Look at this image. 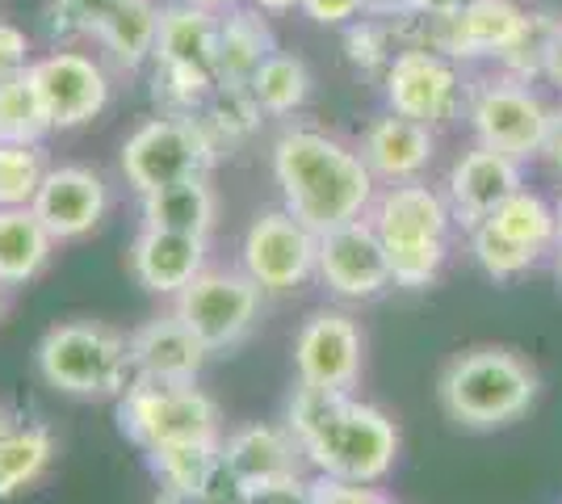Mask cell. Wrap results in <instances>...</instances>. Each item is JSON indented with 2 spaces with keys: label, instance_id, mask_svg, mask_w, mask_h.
Here are the masks:
<instances>
[{
  "label": "cell",
  "instance_id": "6",
  "mask_svg": "<svg viewBox=\"0 0 562 504\" xmlns=\"http://www.w3.org/2000/svg\"><path fill=\"white\" fill-rule=\"evenodd\" d=\"M214 139L198 119H181V114H160L147 119L139 131L126 135L122 144V177L143 193H156L165 186L202 177L211 165Z\"/></svg>",
  "mask_w": 562,
  "mask_h": 504
},
{
  "label": "cell",
  "instance_id": "1",
  "mask_svg": "<svg viewBox=\"0 0 562 504\" xmlns=\"http://www.w3.org/2000/svg\"><path fill=\"white\" fill-rule=\"evenodd\" d=\"M273 181L285 211L306 223L315 236L345 227L352 219H366L378 198V181L361 160V152L311 126H290L278 135Z\"/></svg>",
  "mask_w": 562,
  "mask_h": 504
},
{
  "label": "cell",
  "instance_id": "24",
  "mask_svg": "<svg viewBox=\"0 0 562 504\" xmlns=\"http://www.w3.org/2000/svg\"><path fill=\"white\" fill-rule=\"evenodd\" d=\"M278 51L273 30L260 18V9H235L218 18V80L232 85H248L252 72Z\"/></svg>",
  "mask_w": 562,
  "mask_h": 504
},
{
  "label": "cell",
  "instance_id": "41",
  "mask_svg": "<svg viewBox=\"0 0 562 504\" xmlns=\"http://www.w3.org/2000/svg\"><path fill=\"white\" fill-rule=\"evenodd\" d=\"M541 72L550 76V85L562 89V25H554V34H550V43H546V64H541Z\"/></svg>",
  "mask_w": 562,
  "mask_h": 504
},
{
  "label": "cell",
  "instance_id": "30",
  "mask_svg": "<svg viewBox=\"0 0 562 504\" xmlns=\"http://www.w3.org/2000/svg\"><path fill=\"white\" fill-rule=\"evenodd\" d=\"M50 131L43 97L34 89L30 72L0 80V139L4 144H43Z\"/></svg>",
  "mask_w": 562,
  "mask_h": 504
},
{
  "label": "cell",
  "instance_id": "36",
  "mask_svg": "<svg viewBox=\"0 0 562 504\" xmlns=\"http://www.w3.org/2000/svg\"><path fill=\"white\" fill-rule=\"evenodd\" d=\"M311 504H391L374 483H349V480H331L319 475L311 483Z\"/></svg>",
  "mask_w": 562,
  "mask_h": 504
},
{
  "label": "cell",
  "instance_id": "35",
  "mask_svg": "<svg viewBox=\"0 0 562 504\" xmlns=\"http://www.w3.org/2000/svg\"><path fill=\"white\" fill-rule=\"evenodd\" d=\"M449 257V240L428 244H386V261H391V282L403 290H424L437 282L441 265Z\"/></svg>",
  "mask_w": 562,
  "mask_h": 504
},
{
  "label": "cell",
  "instance_id": "17",
  "mask_svg": "<svg viewBox=\"0 0 562 504\" xmlns=\"http://www.w3.org/2000/svg\"><path fill=\"white\" fill-rule=\"evenodd\" d=\"M449 219H453L449 198L424 181L386 186L370 206V223L378 227L382 244L449 240Z\"/></svg>",
  "mask_w": 562,
  "mask_h": 504
},
{
  "label": "cell",
  "instance_id": "5",
  "mask_svg": "<svg viewBox=\"0 0 562 504\" xmlns=\"http://www.w3.org/2000/svg\"><path fill=\"white\" fill-rule=\"evenodd\" d=\"M117 425L147 455L186 441H218V408L193 383L135 379L117 400Z\"/></svg>",
  "mask_w": 562,
  "mask_h": 504
},
{
  "label": "cell",
  "instance_id": "3",
  "mask_svg": "<svg viewBox=\"0 0 562 504\" xmlns=\"http://www.w3.org/2000/svg\"><path fill=\"white\" fill-rule=\"evenodd\" d=\"M538 379L508 349H470L441 374V408L467 429H499L529 412Z\"/></svg>",
  "mask_w": 562,
  "mask_h": 504
},
{
  "label": "cell",
  "instance_id": "31",
  "mask_svg": "<svg viewBox=\"0 0 562 504\" xmlns=\"http://www.w3.org/2000/svg\"><path fill=\"white\" fill-rule=\"evenodd\" d=\"M47 172L50 165L43 144H4L0 139V211L34 206Z\"/></svg>",
  "mask_w": 562,
  "mask_h": 504
},
{
  "label": "cell",
  "instance_id": "29",
  "mask_svg": "<svg viewBox=\"0 0 562 504\" xmlns=\"http://www.w3.org/2000/svg\"><path fill=\"white\" fill-rule=\"evenodd\" d=\"M483 223H492L495 232H504L508 240H516L520 248H533V253H546L554 236H559V215H554V206L541 198V193H529V190H516L492 219H483Z\"/></svg>",
  "mask_w": 562,
  "mask_h": 504
},
{
  "label": "cell",
  "instance_id": "33",
  "mask_svg": "<svg viewBox=\"0 0 562 504\" xmlns=\"http://www.w3.org/2000/svg\"><path fill=\"white\" fill-rule=\"evenodd\" d=\"M198 122L206 126V135L218 131V135H227V139H244V135H252L260 122V105L252 89L248 85H232V80H218L206 97V105H202V114Z\"/></svg>",
  "mask_w": 562,
  "mask_h": 504
},
{
  "label": "cell",
  "instance_id": "9",
  "mask_svg": "<svg viewBox=\"0 0 562 504\" xmlns=\"http://www.w3.org/2000/svg\"><path fill=\"white\" fill-rule=\"evenodd\" d=\"M386 105L391 114L424 126H446L467 105V85L449 55L432 47H403L386 68Z\"/></svg>",
  "mask_w": 562,
  "mask_h": 504
},
{
  "label": "cell",
  "instance_id": "45",
  "mask_svg": "<svg viewBox=\"0 0 562 504\" xmlns=\"http://www.w3.org/2000/svg\"><path fill=\"white\" fill-rule=\"evenodd\" d=\"M554 215H559V236H554V244H559V278H562V202L554 206Z\"/></svg>",
  "mask_w": 562,
  "mask_h": 504
},
{
  "label": "cell",
  "instance_id": "25",
  "mask_svg": "<svg viewBox=\"0 0 562 504\" xmlns=\"http://www.w3.org/2000/svg\"><path fill=\"white\" fill-rule=\"evenodd\" d=\"M50 236L34 206L0 211V287H25L30 278L43 273L50 257Z\"/></svg>",
  "mask_w": 562,
  "mask_h": 504
},
{
  "label": "cell",
  "instance_id": "21",
  "mask_svg": "<svg viewBox=\"0 0 562 504\" xmlns=\"http://www.w3.org/2000/svg\"><path fill=\"white\" fill-rule=\"evenodd\" d=\"M437 135L432 126L403 114H382L370 122L366 139H361V160L374 172V181L403 186V181H420V172L432 165Z\"/></svg>",
  "mask_w": 562,
  "mask_h": 504
},
{
  "label": "cell",
  "instance_id": "47",
  "mask_svg": "<svg viewBox=\"0 0 562 504\" xmlns=\"http://www.w3.org/2000/svg\"><path fill=\"white\" fill-rule=\"evenodd\" d=\"M198 4H206V9H211V4H239V0H198Z\"/></svg>",
  "mask_w": 562,
  "mask_h": 504
},
{
  "label": "cell",
  "instance_id": "20",
  "mask_svg": "<svg viewBox=\"0 0 562 504\" xmlns=\"http://www.w3.org/2000/svg\"><path fill=\"white\" fill-rule=\"evenodd\" d=\"M126 349H131L135 379H147V383H193L211 354L177 315L147 320L139 333L126 340Z\"/></svg>",
  "mask_w": 562,
  "mask_h": 504
},
{
  "label": "cell",
  "instance_id": "48",
  "mask_svg": "<svg viewBox=\"0 0 562 504\" xmlns=\"http://www.w3.org/2000/svg\"><path fill=\"white\" fill-rule=\"evenodd\" d=\"M0 315H4V287H0Z\"/></svg>",
  "mask_w": 562,
  "mask_h": 504
},
{
  "label": "cell",
  "instance_id": "37",
  "mask_svg": "<svg viewBox=\"0 0 562 504\" xmlns=\"http://www.w3.org/2000/svg\"><path fill=\"white\" fill-rule=\"evenodd\" d=\"M30 38L13 22H0V80L30 72Z\"/></svg>",
  "mask_w": 562,
  "mask_h": 504
},
{
  "label": "cell",
  "instance_id": "40",
  "mask_svg": "<svg viewBox=\"0 0 562 504\" xmlns=\"http://www.w3.org/2000/svg\"><path fill=\"white\" fill-rule=\"evenodd\" d=\"M467 4H474V0H407V9H412L416 18H424V22H446V18H458Z\"/></svg>",
  "mask_w": 562,
  "mask_h": 504
},
{
  "label": "cell",
  "instance_id": "11",
  "mask_svg": "<svg viewBox=\"0 0 562 504\" xmlns=\"http://www.w3.org/2000/svg\"><path fill=\"white\" fill-rule=\"evenodd\" d=\"M244 273L269 294L303 287L315 273V257H319V236L299 223L285 206L281 211H265L252 219V227L244 232Z\"/></svg>",
  "mask_w": 562,
  "mask_h": 504
},
{
  "label": "cell",
  "instance_id": "34",
  "mask_svg": "<svg viewBox=\"0 0 562 504\" xmlns=\"http://www.w3.org/2000/svg\"><path fill=\"white\" fill-rule=\"evenodd\" d=\"M470 248H474V261L483 265L492 278H499V282H508V278H516V273L533 269L541 257V253H533V248H520L516 240H508L504 232H495L492 223L470 227Z\"/></svg>",
  "mask_w": 562,
  "mask_h": 504
},
{
  "label": "cell",
  "instance_id": "23",
  "mask_svg": "<svg viewBox=\"0 0 562 504\" xmlns=\"http://www.w3.org/2000/svg\"><path fill=\"white\" fill-rule=\"evenodd\" d=\"M131 269L151 294H181V290L206 269V240L202 236H177L160 227H143L131 244Z\"/></svg>",
  "mask_w": 562,
  "mask_h": 504
},
{
  "label": "cell",
  "instance_id": "10",
  "mask_svg": "<svg viewBox=\"0 0 562 504\" xmlns=\"http://www.w3.org/2000/svg\"><path fill=\"white\" fill-rule=\"evenodd\" d=\"M470 126L479 144L504 152L513 160L538 156L550 131V110L538 93H529L520 80H487L467 97Z\"/></svg>",
  "mask_w": 562,
  "mask_h": 504
},
{
  "label": "cell",
  "instance_id": "43",
  "mask_svg": "<svg viewBox=\"0 0 562 504\" xmlns=\"http://www.w3.org/2000/svg\"><path fill=\"white\" fill-rule=\"evenodd\" d=\"M151 504H211L202 492H181V488H160V496Z\"/></svg>",
  "mask_w": 562,
  "mask_h": 504
},
{
  "label": "cell",
  "instance_id": "8",
  "mask_svg": "<svg viewBox=\"0 0 562 504\" xmlns=\"http://www.w3.org/2000/svg\"><path fill=\"white\" fill-rule=\"evenodd\" d=\"M260 312V287L248 273L235 269H202L181 294L172 315L198 336L206 349H232L239 345L248 328L257 324Z\"/></svg>",
  "mask_w": 562,
  "mask_h": 504
},
{
  "label": "cell",
  "instance_id": "18",
  "mask_svg": "<svg viewBox=\"0 0 562 504\" xmlns=\"http://www.w3.org/2000/svg\"><path fill=\"white\" fill-rule=\"evenodd\" d=\"M520 190V165L504 152L492 147H470L467 156H458V165L449 168V206L453 215H462L470 227H479L483 219H492L513 193Z\"/></svg>",
  "mask_w": 562,
  "mask_h": 504
},
{
  "label": "cell",
  "instance_id": "46",
  "mask_svg": "<svg viewBox=\"0 0 562 504\" xmlns=\"http://www.w3.org/2000/svg\"><path fill=\"white\" fill-rule=\"evenodd\" d=\"M9 425H13V421H9V412L0 408V437H4V433H9Z\"/></svg>",
  "mask_w": 562,
  "mask_h": 504
},
{
  "label": "cell",
  "instance_id": "15",
  "mask_svg": "<svg viewBox=\"0 0 562 504\" xmlns=\"http://www.w3.org/2000/svg\"><path fill=\"white\" fill-rule=\"evenodd\" d=\"M294 370L303 387L352 391L361 379V328L345 312H315L294 336Z\"/></svg>",
  "mask_w": 562,
  "mask_h": 504
},
{
  "label": "cell",
  "instance_id": "19",
  "mask_svg": "<svg viewBox=\"0 0 562 504\" xmlns=\"http://www.w3.org/2000/svg\"><path fill=\"white\" fill-rule=\"evenodd\" d=\"M156 68L168 72H193L214 76L218 80V18L206 4L186 0V4H168L156 25V51H151Z\"/></svg>",
  "mask_w": 562,
  "mask_h": 504
},
{
  "label": "cell",
  "instance_id": "4",
  "mask_svg": "<svg viewBox=\"0 0 562 504\" xmlns=\"http://www.w3.org/2000/svg\"><path fill=\"white\" fill-rule=\"evenodd\" d=\"M38 374L64 395H114L135 383L126 340L105 324H59L38 340Z\"/></svg>",
  "mask_w": 562,
  "mask_h": 504
},
{
  "label": "cell",
  "instance_id": "39",
  "mask_svg": "<svg viewBox=\"0 0 562 504\" xmlns=\"http://www.w3.org/2000/svg\"><path fill=\"white\" fill-rule=\"evenodd\" d=\"M248 504H311V483L303 475L281 483H265V488L248 492Z\"/></svg>",
  "mask_w": 562,
  "mask_h": 504
},
{
  "label": "cell",
  "instance_id": "42",
  "mask_svg": "<svg viewBox=\"0 0 562 504\" xmlns=\"http://www.w3.org/2000/svg\"><path fill=\"white\" fill-rule=\"evenodd\" d=\"M554 168H562V110H550V131H546V147H541Z\"/></svg>",
  "mask_w": 562,
  "mask_h": 504
},
{
  "label": "cell",
  "instance_id": "38",
  "mask_svg": "<svg viewBox=\"0 0 562 504\" xmlns=\"http://www.w3.org/2000/svg\"><path fill=\"white\" fill-rule=\"evenodd\" d=\"M366 4H370V0H299V9H303L311 22H319V25L357 22V18L366 13Z\"/></svg>",
  "mask_w": 562,
  "mask_h": 504
},
{
  "label": "cell",
  "instance_id": "27",
  "mask_svg": "<svg viewBox=\"0 0 562 504\" xmlns=\"http://www.w3.org/2000/svg\"><path fill=\"white\" fill-rule=\"evenodd\" d=\"M55 455V433L43 421H13L9 433L0 437V501H13L30 483L50 467Z\"/></svg>",
  "mask_w": 562,
  "mask_h": 504
},
{
  "label": "cell",
  "instance_id": "32",
  "mask_svg": "<svg viewBox=\"0 0 562 504\" xmlns=\"http://www.w3.org/2000/svg\"><path fill=\"white\" fill-rule=\"evenodd\" d=\"M151 471L160 488H181V492H202L211 471L218 467V441H186V446H165L151 450Z\"/></svg>",
  "mask_w": 562,
  "mask_h": 504
},
{
  "label": "cell",
  "instance_id": "22",
  "mask_svg": "<svg viewBox=\"0 0 562 504\" xmlns=\"http://www.w3.org/2000/svg\"><path fill=\"white\" fill-rule=\"evenodd\" d=\"M218 455H223V467L248 492L265 488V483L294 480L303 467V450H299L294 433L278 429V425H244L227 437V446H218Z\"/></svg>",
  "mask_w": 562,
  "mask_h": 504
},
{
  "label": "cell",
  "instance_id": "26",
  "mask_svg": "<svg viewBox=\"0 0 562 504\" xmlns=\"http://www.w3.org/2000/svg\"><path fill=\"white\" fill-rule=\"evenodd\" d=\"M143 227L206 240V232L214 227V190L206 186V177H189L156 193H143Z\"/></svg>",
  "mask_w": 562,
  "mask_h": 504
},
{
  "label": "cell",
  "instance_id": "2",
  "mask_svg": "<svg viewBox=\"0 0 562 504\" xmlns=\"http://www.w3.org/2000/svg\"><path fill=\"white\" fill-rule=\"evenodd\" d=\"M290 433L303 458L331 480L378 483L398 458V429L386 412L357 404L349 391L303 387L290 400Z\"/></svg>",
  "mask_w": 562,
  "mask_h": 504
},
{
  "label": "cell",
  "instance_id": "28",
  "mask_svg": "<svg viewBox=\"0 0 562 504\" xmlns=\"http://www.w3.org/2000/svg\"><path fill=\"white\" fill-rule=\"evenodd\" d=\"M248 89L257 97L260 114H273V119H285L294 110H303V101L311 97V72L299 55L290 51H273L265 64H260Z\"/></svg>",
  "mask_w": 562,
  "mask_h": 504
},
{
  "label": "cell",
  "instance_id": "14",
  "mask_svg": "<svg viewBox=\"0 0 562 504\" xmlns=\"http://www.w3.org/2000/svg\"><path fill=\"white\" fill-rule=\"evenodd\" d=\"M529 22V13H520L513 0H474L458 18L446 22H424L420 47H432L449 59H504L520 30Z\"/></svg>",
  "mask_w": 562,
  "mask_h": 504
},
{
  "label": "cell",
  "instance_id": "44",
  "mask_svg": "<svg viewBox=\"0 0 562 504\" xmlns=\"http://www.w3.org/2000/svg\"><path fill=\"white\" fill-rule=\"evenodd\" d=\"M252 9H260V13H281V9H294L299 0H248Z\"/></svg>",
  "mask_w": 562,
  "mask_h": 504
},
{
  "label": "cell",
  "instance_id": "12",
  "mask_svg": "<svg viewBox=\"0 0 562 504\" xmlns=\"http://www.w3.org/2000/svg\"><path fill=\"white\" fill-rule=\"evenodd\" d=\"M30 80H34V89L43 97L50 131L89 126L105 110V101H110V76L85 51L59 47L43 55V59H34L30 64Z\"/></svg>",
  "mask_w": 562,
  "mask_h": 504
},
{
  "label": "cell",
  "instance_id": "16",
  "mask_svg": "<svg viewBox=\"0 0 562 504\" xmlns=\"http://www.w3.org/2000/svg\"><path fill=\"white\" fill-rule=\"evenodd\" d=\"M110 211V186L105 177L85 165H59L47 172L43 190L34 198V215L43 219L55 240H80L89 236Z\"/></svg>",
  "mask_w": 562,
  "mask_h": 504
},
{
  "label": "cell",
  "instance_id": "7",
  "mask_svg": "<svg viewBox=\"0 0 562 504\" xmlns=\"http://www.w3.org/2000/svg\"><path fill=\"white\" fill-rule=\"evenodd\" d=\"M160 9L151 0H55L50 30L59 38H97L122 68H139L156 51Z\"/></svg>",
  "mask_w": 562,
  "mask_h": 504
},
{
  "label": "cell",
  "instance_id": "13",
  "mask_svg": "<svg viewBox=\"0 0 562 504\" xmlns=\"http://www.w3.org/2000/svg\"><path fill=\"white\" fill-rule=\"evenodd\" d=\"M315 273L324 278V287L336 299H349V303H366V299H378L382 290L395 287L391 282V261H386V244H382L370 219H352L345 227L324 232Z\"/></svg>",
  "mask_w": 562,
  "mask_h": 504
}]
</instances>
